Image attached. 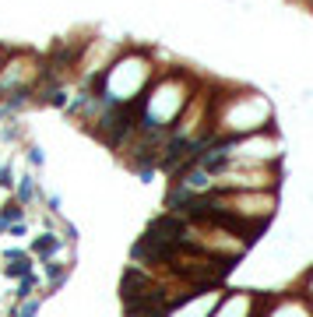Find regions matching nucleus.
<instances>
[{"label":"nucleus","instance_id":"obj_8","mask_svg":"<svg viewBox=\"0 0 313 317\" xmlns=\"http://www.w3.org/2000/svg\"><path fill=\"white\" fill-rule=\"evenodd\" d=\"M28 162H32V166H42V152H39V148H28Z\"/></svg>","mask_w":313,"mask_h":317},{"label":"nucleus","instance_id":"obj_6","mask_svg":"<svg viewBox=\"0 0 313 317\" xmlns=\"http://www.w3.org/2000/svg\"><path fill=\"white\" fill-rule=\"evenodd\" d=\"M35 310H39V299H32V303L25 299V303L18 307V314H14V317H35Z\"/></svg>","mask_w":313,"mask_h":317},{"label":"nucleus","instance_id":"obj_2","mask_svg":"<svg viewBox=\"0 0 313 317\" xmlns=\"http://www.w3.org/2000/svg\"><path fill=\"white\" fill-rule=\"evenodd\" d=\"M42 74H46V60L25 50H4L0 56V99L4 110H18V106L39 92Z\"/></svg>","mask_w":313,"mask_h":317},{"label":"nucleus","instance_id":"obj_9","mask_svg":"<svg viewBox=\"0 0 313 317\" xmlns=\"http://www.w3.org/2000/svg\"><path fill=\"white\" fill-rule=\"evenodd\" d=\"M0 56H4V46H0Z\"/></svg>","mask_w":313,"mask_h":317},{"label":"nucleus","instance_id":"obj_4","mask_svg":"<svg viewBox=\"0 0 313 317\" xmlns=\"http://www.w3.org/2000/svg\"><path fill=\"white\" fill-rule=\"evenodd\" d=\"M11 264H7V275H14V279H25L28 271H32V258L28 254H14V258H7Z\"/></svg>","mask_w":313,"mask_h":317},{"label":"nucleus","instance_id":"obj_5","mask_svg":"<svg viewBox=\"0 0 313 317\" xmlns=\"http://www.w3.org/2000/svg\"><path fill=\"white\" fill-rule=\"evenodd\" d=\"M28 293H35V279H32V271H28V275L21 279V285H18V296H21V299H28Z\"/></svg>","mask_w":313,"mask_h":317},{"label":"nucleus","instance_id":"obj_7","mask_svg":"<svg viewBox=\"0 0 313 317\" xmlns=\"http://www.w3.org/2000/svg\"><path fill=\"white\" fill-rule=\"evenodd\" d=\"M0 187H4V190L14 187V173H11V166H0Z\"/></svg>","mask_w":313,"mask_h":317},{"label":"nucleus","instance_id":"obj_3","mask_svg":"<svg viewBox=\"0 0 313 317\" xmlns=\"http://www.w3.org/2000/svg\"><path fill=\"white\" fill-rule=\"evenodd\" d=\"M56 247H60V240H56L53 233H42V236L35 240V243L28 247V254H35V258H53Z\"/></svg>","mask_w":313,"mask_h":317},{"label":"nucleus","instance_id":"obj_1","mask_svg":"<svg viewBox=\"0 0 313 317\" xmlns=\"http://www.w3.org/2000/svg\"><path fill=\"white\" fill-rule=\"evenodd\" d=\"M155 74H158V67L152 64L148 53L120 50V56H116L95 81H88L85 88L95 92L102 102H109V106H130V102H138L148 92V85L155 81Z\"/></svg>","mask_w":313,"mask_h":317}]
</instances>
